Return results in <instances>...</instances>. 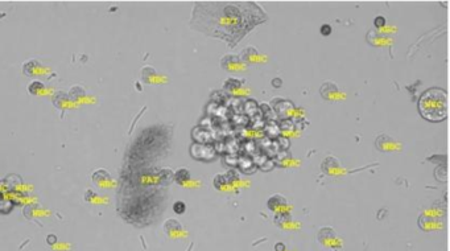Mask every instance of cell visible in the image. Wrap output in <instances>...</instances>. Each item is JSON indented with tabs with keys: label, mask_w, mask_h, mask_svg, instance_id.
<instances>
[{
	"label": "cell",
	"mask_w": 450,
	"mask_h": 251,
	"mask_svg": "<svg viewBox=\"0 0 450 251\" xmlns=\"http://www.w3.org/2000/svg\"><path fill=\"white\" fill-rule=\"evenodd\" d=\"M42 89H44V83L38 82V81L32 82L31 85L28 86V90H29V93L31 94H38Z\"/></svg>",
	"instance_id": "cell-19"
},
{
	"label": "cell",
	"mask_w": 450,
	"mask_h": 251,
	"mask_svg": "<svg viewBox=\"0 0 450 251\" xmlns=\"http://www.w3.org/2000/svg\"><path fill=\"white\" fill-rule=\"evenodd\" d=\"M268 208L273 210L276 214L277 213H286L289 209V204L287 198L282 194H273L268 199Z\"/></svg>",
	"instance_id": "cell-6"
},
{
	"label": "cell",
	"mask_w": 450,
	"mask_h": 251,
	"mask_svg": "<svg viewBox=\"0 0 450 251\" xmlns=\"http://www.w3.org/2000/svg\"><path fill=\"white\" fill-rule=\"evenodd\" d=\"M48 72V68L42 65L38 60H29L23 65V73L28 77H46L49 78L50 76L46 74Z\"/></svg>",
	"instance_id": "cell-3"
},
{
	"label": "cell",
	"mask_w": 450,
	"mask_h": 251,
	"mask_svg": "<svg viewBox=\"0 0 450 251\" xmlns=\"http://www.w3.org/2000/svg\"><path fill=\"white\" fill-rule=\"evenodd\" d=\"M331 31H333V29H331V27H330L329 24H323L322 27L320 28V32L322 36H329L330 33H331Z\"/></svg>",
	"instance_id": "cell-22"
},
{
	"label": "cell",
	"mask_w": 450,
	"mask_h": 251,
	"mask_svg": "<svg viewBox=\"0 0 450 251\" xmlns=\"http://www.w3.org/2000/svg\"><path fill=\"white\" fill-rule=\"evenodd\" d=\"M318 242L325 247H337L342 244V241L337 237L335 230L331 227H322L318 231Z\"/></svg>",
	"instance_id": "cell-2"
},
{
	"label": "cell",
	"mask_w": 450,
	"mask_h": 251,
	"mask_svg": "<svg viewBox=\"0 0 450 251\" xmlns=\"http://www.w3.org/2000/svg\"><path fill=\"white\" fill-rule=\"evenodd\" d=\"M419 226L425 231L436 230L438 227H441V224L437 220L429 217L428 214H423V216L419 218Z\"/></svg>",
	"instance_id": "cell-10"
},
{
	"label": "cell",
	"mask_w": 450,
	"mask_h": 251,
	"mask_svg": "<svg viewBox=\"0 0 450 251\" xmlns=\"http://www.w3.org/2000/svg\"><path fill=\"white\" fill-rule=\"evenodd\" d=\"M258 59H259V52L255 46H247V48H244L243 51H242L241 61L250 64V62L258 61Z\"/></svg>",
	"instance_id": "cell-13"
},
{
	"label": "cell",
	"mask_w": 450,
	"mask_h": 251,
	"mask_svg": "<svg viewBox=\"0 0 450 251\" xmlns=\"http://www.w3.org/2000/svg\"><path fill=\"white\" fill-rule=\"evenodd\" d=\"M419 110L421 117L429 122H442L447 115V95L442 89L426 90L420 96Z\"/></svg>",
	"instance_id": "cell-1"
},
{
	"label": "cell",
	"mask_w": 450,
	"mask_h": 251,
	"mask_svg": "<svg viewBox=\"0 0 450 251\" xmlns=\"http://www.w3.org/2000/svg\"><path fill=\"white\" fill-rule=\"evenodd\" d=\"M164 230H165V233L168 234L169 237H176V235L181 234L182 226L179 221L172 220V218H171V220H168L166 222H165Z\"/></svg>",
	"instance_id": "cell-11"
},
{
	"label": "cell",
	"mask_w": 450,
	"mask_h": 251,
	"mask_svg": "<svg viewBox=\"0 0 450 251\" xmlns=\"http://www.w3.org/2000/svg\"><path fill=\"white\" fill-rule=\"evenodd\" d=\"M141 77L144 79V82L153 83V79L157 77V72H156L152 66H144V68L141 69Z\"/></svg>",
	"instance_id": "cell-14"
},
{
	"label": "cell",
	"mask_w": 450,
	"mask_h": 251,
	"mask_svg": "<svg viewBox=\"0 0 450 251\" xmlns=\"http://www.w3.org/2000/svg\"><path fill=\"white\" fill-rule=\"evenodd\" d=\"M275 250L276 251H286V246H284V243H282V242H278V243H276Z\"/></svg>",
	"instance_id": "cell-23"
},
{
	"label": "cell",
	"mask_w": 450,
	"mask_h": 251,
	"mask_svg": "<svg viewBox=\"0 0 450 251\" xmlns=\"http://www.w3.org/2000/svg\"><path fill=\"white\" fill-rule=\"evenodd\" d=\"M375 145H376V148L381 152H396L402 149V144H400L398 140H395L392 136L385 134L380 135V136L376 139Z\"/></svg>",
	"instance_id": "cell-4"
},
{
	"label": "cell",
	"mask_w": 450,
	"mask_h": 251,
	"mask_svg": "<svg viewBox=\"0 0 450 251\" xmlns=\"http://www.w3.org/2000/svg\"><path fill=\"white\" fill-rule=\"evenodd\" d=\"M173 210H175L177 214H184L186 210L185 203H182V201H177V203H175V205H173Z\"/></svg>",
	"instance_id": "cell-20"
},
{
	"label": "cell",
	"mask_w": 450,
	"mask_h": 251,
	"mask_svg": "<svg viewBox=\"0 0 450 251\" xmlns=\"http://www.w3.org/2000/svg\"><path fill=\"white\" fill-rule=\"evenodd\" d=\"M385 23H387V21H385V18H383V16H376V18H375L374 24L376 28H383L385 25Z\"/></svg>",
	"instance_id": "cell-21"
},
{
	"label": "cell",
	"mask_w": 450,
	"mask_h": 251,
	"mask_svg": "<svg viewBox=\"0 0 450 251\" xmlns=\"http://www.w3.org/2000/svg\"><path fill=\"white\" fill-rule=\"evenodd\" d=\"M173 179L176 180V182H177V184H180V185H184L186 181H189L190 180V172L186 168H180L179 171L175 173Z\"/></svg>",
	"instance_id": "cell-15"
},
{
	"label": "cell",
	"mask_w": 450,
	"mask_h": 251,
	"mask_svg": "<svg viewBox=\"0 0 450 251\" xmlns=\"http://www.w3.org/2000/svg\"><path fill=\"white\" fill-rule=\"evenodd\" d=\"M190 154L194 159L198 160H213L215 156V151L211 145H202V144H194L190 149Z\"/></svg>",
	"instance_id": "cell-5"
},
{
	"label": "cell",
	"mask_w": 450,
	"mask_h": 251,
	"mask_svg": "<svg viewBox=\"0 0 450 251\" xmlns=\"http://www.w3.org/2000/svg\"><path fill=\"white\" fill-rule=\"evenodd\" d=\"M227 182H229V180L224 179V176L222 175H216L215 179H214V185H215L216 189L223 190Z\"/></svg>",
	"instance_id": "cell-18"
},
{
	"label": "cell",
	"mask_w": 450,
	"mask_h": 251,
	"mask_svg": "<svg viewBox=\"0 0 450 251\" xmlns=\"http://www.w3.org/2000/svg\"><path fill=\"white\" fill-rule=\"evenodd\" d=\"M93 181L96 185L106 186V182H110L111 184L112 179H111V175L107 172L106 169H98L96 172H94Z\"/></svg>",
	"instance_id": "cell-12"
},
{
	"label": "cell",
	"mask_w": 450,
	"mask_h": 251,
	"mask_svg": "<svg viewBox=\"0 0 450 251\" xmlns=\"http://www.w3.org/2000/svg\"><path fill=\"white\" fill-rule=\"evenodd\" d=\"M241 86L242 83L238 78H230L224 82V87H226V90H229V91H234V90L239 89Z\"/></svg>",
	"instance_id": "cell-17"
},
{
	"label": "cell",
	"mask_w": 450,
	"mask_h": 251,
	"mask_svg": "<svg viewBox=\"0 0 450 251\" xmlns=\"http://www.w3.org/2000/svg\"><path fill=\"white\" fill-rule=\"evenodd\" d=\"M173 172L172 171H171V169H162V171H160V176H158V180H160V182H161L162 185H168L169 182L172 181L173 180Z\"/></svg>",
	"instance_id": "cell-16"
},
{
	"label": "cell",
	"mask_w": 450,
	"mask_h": 251,
	"mask_svg": "<svg viewBox=\"0 0 450 251\" xmlns=\"http://www.w3.org/2000/svg\"><path fill=\"white\" fill-rule=\"evenodd\" d=\"M321 168H322V172L330 176L342 172V167H341L340 162L335 158H333V156H327L322 162V164H321Z\"/></svg>",
	"instance_id": "cell-7"
},
{
	"label": "cell",
	"mask_w": 450,
	"mask_h": 251,
	"mask_svg": "<svg viewBox=\"0 0 450 251\" xmlns=\"http://www.w3.org/2000/svg\"><path fill=\"white\" fill-rule=\"evenodd\" d=\"M338 93H340L338 86L334 82H331V81H326V82H323L322 86L320 87V94L323 99H327V101L334 99V98L337 96Z\"/></svg>",
	"instance_id": "cell-8"
},
{
	"label": "cell",
	"mask_w": 450,
	"mask_h": 251,
	"mask_svg": "<svg viewBox=\"0 0 450 251\" xmlns=\"http://www.w3.org/2000/svg\"><path fill=\"white\" fill-rule=\"evenodd\" d=\"M220 65L227 72H233V70H237L241 65V59L239 56L235 55H226L224 57H222L220 60Z\"/></svg>",
	"instance_id": "cell-9"
}]
</instances>
